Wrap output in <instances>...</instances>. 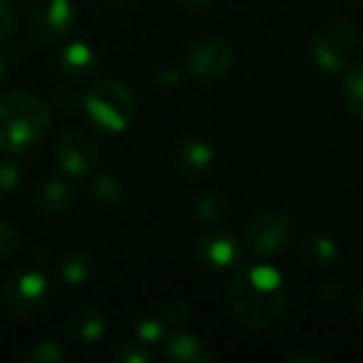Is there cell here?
<instances>
[{
    "label": "cell",
    "mask_w": 363,
    "mask_h": 363,
    "mask_svg": "<svg viewBox=\"0 0 363 363\" xmlns=\"http://www.w3.org/2000/svg\"><path fill=\"white\" fill-rule=\"evenodd\" d=\"M232 315L251 330L272 328L287 306V283L272 266L251 264L236 272L228 287Z\"/></svg>",
    "instance_id": "cell-1"
},
{
    "label": "cell",
    "mask_w": 363,
    "mask_h": 363,
    "mask_svg": "<svg viewBox=\"0 0 363 363\" xmlns=\"http://www.w3.org/2000/svg\"><path fill=\"white\" fill-rule=\"evenodd\" d=\"M51 125V111L40 96L9 91L0 96V151L26 153L43 140Z\"/></svg>",
    "instance_id": "cell-2"
},
{
    "label": "cell",
    "mask_w": 363,
    "mask_h": 363,
    "mask_svg": "<svg viewBox=\"0 0 363 363\" xmlns=\"http://www.w3.org/2000/svg\"><path fill=\"white\" fill-rule=\"evenodd\" d=\"M85 115L104 134H121L136 117V98L119 81L102 79L85 94Z\"/></svg>",
    "instance_id": "cell-3"
},
{
    "label": "cell",
    "mask_w": 363,
    "mask_h": 363,
    "mask_svg": "<svg viewBox=\"0 0 363 363\" xmlns=\"http://www.w3.org/2000/svg\"><path fill=\"white\" fill-rule=\"evenodd\" d=\"M362 32L349 21L330 23L321 34L315 36L311 53L313 62L321 72H342L349 60L362 49Z\"/></svg>",
    "instance_id": "cell-4"
},
{
    "label": "cell",
    "mask_w": 363,
    "mask_h": 363,
    "mask_svg": "<svg viewBox=\"0 0 363 363\" xmlns=\"http://www.w3.org/2000/svg\"><path fill=\"white\" fill-rule=\"evenodd\" d=\"M291 240V219L281 211L255 215L242 230V249L253 257H274Z\"/></svg>",
    "instance_id": "cell-5"
},
{
    "label": "cell",
    "mask_w": 363,
    "mask_h": 363,
    "mask_svg": "<svg viewBox=\"0 0 363 363\" xmlns=\"http://www.w3.org/2000/svg\"><path fill=\"white\" fill-rule=\"evenodd\" d=\"M232 60V47L223 38L208 36L187 49L183 70L196 83H215L230 70Z\"/></svg>",
    "instance_id": "cell-6"
},
{
    "label": "cell",
    "mask_w": 363,
    "mask_h": 363,
    "mask_svg": "<svg viewBox=\"0 0 363 363\" xmlns=\"http://www.w3.org/2000/svg\"><path fill=\"white\" fill-rule=\"evenodd\" d=\"M49 298V281L38 270H21L9 277L2 289V308L11 317L34 315Z\"/></svg>",
    "instance_id": "cell-7"
},
{
    "label": "cell",
    "mask_w": 363,
    "mask_h": 363,
    "mask_svg": "<svg viewBox=\"0 0 363 363\" xmlns=\"http://www.w3.org/2000/svg\"><path fill=\"white\" fill-rule=\"evenodd\" d=\"M55 157L64 174L83 179L94 172V168L98 166L100 153H98L96 143L85 132L68 130L57 140Z\"/></svg>",
    "instance_id": "cell-8"
},
{
    "label": "cell",
    "mask_w": 363,
    "mask_h": 363,
    "mask_svg": "<svg viewBox=\"0 0 363 363\" xmlns=\"http://www.w3.org/2000/svg\"><path fill=\"white\" fill-rule=\"evenodd\" d=\"M74 17L72 0H45L32 17V32L45 45L57 43L72 28Z\"/></svg>",
    "instance_id": "cell-9"
},
{
    "label": "cell",
    "mask_w": 363,
    "mask_h": 363,
    "mask_svg": "<svg viewBox=\"0 0 363 363\" xmlns=\"http://www.w3.org/2000/svg\"><path fill=\"white\" fill-rule=\"evenodd\" d=\"M196 253L200 262L213 270H230L242 257V245L223 230H208L198 238Z\"/></svg>",
    "instance_id": "cell-10"
},
{
    "label": "cell",
    "mask_w": 363,
    "mask_h": 363,
    "mask_svg": "<svg viewBox=\"0 0 363 363\" xmlns=\"http://www.w3.org/2000/svg\"><path fill=\"white\" fill-rule=\"evenodd\" d=\"M215 164V149L200 136L183 138L174 149V166L187 181H200L211 172Z\"/></svg>",
    "instance_id": "cell-11"
},
{
    "label": "cell",
    "mask_w": 363,
    "mask_h": 363,
    "mask_svg": "<svg viewBox=\"0 0 363 363\" xmlns=\"http://www.w3.org/2000/svg\"><path fill=\"white\" fill-rule=\"evenodd\" d=\"M162 357L172 363H211L213 353L208 347L194 334L181 330H170L160 342Z\"/></svg>",
    "instance_id": "cell-12"
},
{
    "label": "cell",
    "mask_w": 363,
    "mask_h": 363,
    "mask_svg": "<svg viewBox=\"0 0 363 363\" xmlns=\"http://www.w3.org/2000/svg\"><path fill=\"white\" fill-rule=\"evenodd\" d=\"M66 330L72 340L81 345H96L106 332V317L96 306H81L70 313Z\"/></svg>",
    "instance_id": "cell-13"
},
{
    "label": "cell",
    "mask_w": 363,
    "mask_h": 363,
    "mask_svg": "<svg viewBox=\"0 0 363 363\" xmlns=\"http://www.w3.org/2000/svg\"><path fill=\"white\" fill-rule=\"evenodd\" d=\"M60 68L70 79H89L98 68V53L89 43L72 40L60 51Z\"/></svg>",
    "instance_id": "cell-14"
},
{
    "label": "cell",
    "mask_w": 363,
    "mask_h": 363,
    "mask_svg": "<svg viewBox=\"0 0 363 363\" xmlns=\"http://www.w3.org/2000/svg\"><path fill=\"white\" fill-rule=\"evenodd\" d=\"M298 253L304 262H308L311 266L317 268H328L334 266L340 251L334 238L325 236V234H308L300 240L298 245Z\"/></svg>",
    "instance_id": "cell-15"
},
{
    "label": "cell",
    "mask_w": 363,
    "mask_h": 363,
    "mask_svg": "<svg viewBox=\"0 0 363 363\" xmlns=\"http://www.w3.org/2000/svg\"><path fill=\"white\" fill-rule=\"evenodd\" d=\"M74 204V194L72 187L64 179H51L38 189V206L53 217L70 213Z\"/></svg>",
    "instance_id": "cell-16"
},
{
    "label": "cell",
    "mask_w": 363,
    "mask_h": 363,
    "mask_svg": "<svg viewBox=\"0 0 363 363\" xmlns=\"http://www.w3.org/2000/svg\"><path fill=\"white\" fill-rule=\"evenodd\" d=\"M94 270V262L85 253H68L57 262V279L64 285H83Z\"/></svg>",
    "instance_id": "cell-17"
},
{
    "label": "cell",
    "mask_w": 363,
    "mask_h": 363,
    "mask_svg": "<svg viewBox=\"0 0 363 363\" xmlns=\"http://www.w3.org/2000/svg\"><path fill=\"white\" fill-rule=\"evenodd\" d=\"M168 332H170V325H168L164 313L162 315H157V313L145 315L136 323V338L147 347H160V342L166 338Z\"/></svg>",
    "instance_id": "cell-18"
},
{
    "label": "cell",
    "mask_w": 363,
    "mask_h": 363,
    "mask_svg": "<svg viewBox=\"0 0 363 363\" xmlns=\"http://www.w3.org/2000/svg\"><path fill=\"white\" fill-rule=\"evenodd\" d=\"M342 91L349 111L363 121V62L347 70L342 81Z\"/></svg>",
    "instance_id": "cell-19"
},
{
    "label": "cell",
    "mask_w": 363,
    "mask_h": 363,
    "mask_svg": "<svg viewBox=\"0 0 363 363\" xmlns=\"http://www.w3.org/2000/svg\"><path fill=\"white\" fill-rule=\"evenodd\" d=\"M91 198L100 206L113 208L123 200V187L113 174H100L91 181Z\"/></svg>",
    "instance_id": "cell-20"
},
{
    "label": "cell",
    "mask_w": 363,
    "mask_h": 363,
    "mask_svg": "<svg viewBox=\"0 0 363 363\" xmlns=\"http://www.w3.org/2000/svg\"><path fill=\"white\" fill-rule=\"evenodd\" d=\"M196 213H198V217H200L202 221H206V223H217V221H221V219L228 215V204H225V200H223L219 194L208 191V194H204V196L196 202Z\"/></svg>",
    "instance_id": "cell-21"
},
{
    "label": "cell",
    "mask_w": 363,
    "mask_h": 363,
    "mask_svg": "<svg viewBox=\"0 0 363 363\" xmlns=\"http://www.w3.org/2000/svg\"><path fill=\"white\" fill-rule=\"evenodd\" d=\"M66 353L55 340H38L26 351L28 363H60L64 362Z\"/></svg>",
    "instance_id": "cell-22"
},
{
    "label": "cell",
    "mask_w": 363,
    "mask_h": 363,
    "mask_svg": "<svg viewBox=\"0 0 363 363\" xmlns=\"http://www.w3.org/2000/svg\"><path fill=\"white\" fill-rule=\"evenodd\" d=\"M153 353H151V347L143 345L140 340L138 342H125L121 349H117L113 353V362L117 363H147L151 362Z\"/></svg>",
    "instance_id": "cell-23"
},
{
    "label": "cell",
    "mask_w": 363,
    "mask_h": 363,
    "mask_svg": "<svg viewBox=\"0 0 363 363\" xmlns=\"http://www.w3.org/2000/svg\"><path fill=\"white\" fill-rule=\"evenodd\" d=\"M21 179V168L11 160H0V198L9 196Z\"/></svg>",
    "instance_id": "cell-24"
},
{
    "label": "cell",
    "mask_w": 363,
    "mask_h": 363,
    "mask_svg": "<svg viewBox=\"0 0 363 363\" xmlns=\"http://www.w3.org/2000/svg\"><path fill=\"white\" fill-rule=\"evenodd\" d=\"M19 247V232L13 223L0 221V259L13 255Z\"/></svg>",
    "instance_id": "cell-25"
},
{
    "label": "cell",
    "mask_w": 363,
    "mask_h": 363,
    "mask_svg": "<svg viewBox=\"0 0 363 363\" xmlns=\"http://www.w3.org/2000/svg\"><path fill=\"white\" fill-rule=\"evenodd\" d=\"M164 317H166L170 330H181V328H185L187 321H189V308H187V304H183V302H170V304L164 308Z\"/></svg>",
    "instance_id": "cell-26"
},
{
    "label": "cell",
    "mask_w": 363,
    "mask_h": 363,
    "mask_svg": "<svg viewBox=\"0 0 363 363\" xmlns=\"http://www.w3.org/2000/svg\"><path fill=\"white\" fill-rule=\"evenodd\" d=\"M13 4L11 0H0V40H4L13 30Z\"/></svg>",
    "instance_id": "cell-27"
},
{
    "label": "cell",
    "mask_w": 363,
    "mask_h": 363,
    "mask_svg": "<svg viewBox=\"0 0 363 363\" xmlns=\"http://www.w3.org/2000/svg\"><path fill=\"white\" fill-rule=\"evenodd\" d=\"M157 81H162V83H170V85H174V83H179L181 81V70H177V68H164L157 77H155Z\"/></svg>",
    "instance_id": "cell-28"
},
{
    "label": "cell",
    "mask_w": 363,
    "mask_h": 363,
    "mask_svg": "<svg viewBox=\"0 0 363 363\" xmlns=\"http://www.w3.org/2000/svg\"><path fill=\"white\" fill-rule=\"evenodd\" d=\"M181 4H185V6H189V9H200V6H204L208 0H179Z\"/></svg>",
    "instance_id": "cell-29"
},
{
    "label": "cell",
    "mask_w": 363,
    "mask_h": 363,
    "mask_svg": "<svg viewBox=\"0 0 363 363\" xmlns=\"http://www.w3.org/2000/svg\"><path fill=\"white\" fill-rule=\"evenodd\" d=\"M2 81H4V60L0 55V85H2Z\"/></svg>",
    "instance_id": "cell-30"
},
{
    "label": "cell",
    "mask_w": 363,
    "mask_h": 363,
    "mask_svg": "<svg viewBox=\"0 0 363 363\" xmlns=\"http://www.w3.org/2000/svg\"><path fill=\"white\" fill-rule=\"evenodd\" d=\"M357 308H359V313H362V317H363V289H362V294H359V300H357Z\"/></svg>",
    "instance_id": "cell-31"
},
{
    "label": "cell",
    "mask_w": 363,
    "mask_h": 363,
    "mask_svg": "<svg viewBox=\"0 0 363 363\" xmlns=\"http://www.w3.org/2000/svg\"><path fill=\"white\" fill-rule=\"evenodd\" d=\"M357 2H362V4H363V0H357Z\"/></svg>",
    "instance_id": "cell-32"
}]
</instances>
